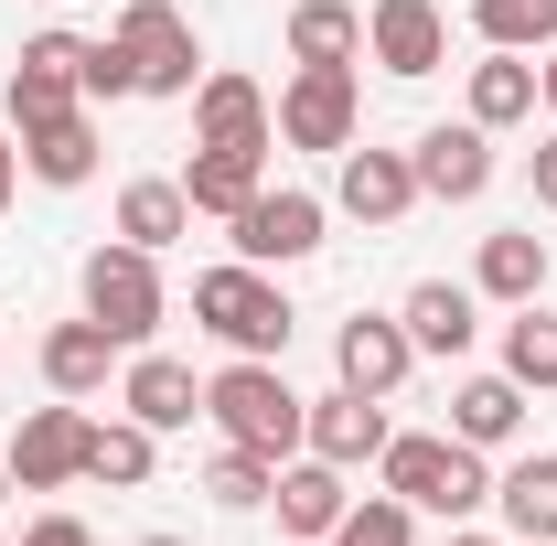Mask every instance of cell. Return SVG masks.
Wrapping results in <instances>:
<instances>
[{
    "instance_id": "cell-1",
    "label": "cell",
    "mask_w": 557,
    "mask_h": 546,
    "mask_svg": "<svg viewBox=\"0 0 557 546\" xmlns=\"http://www.w3.org/2000/svg\"><path fill=\"white\" fill-rule=\"evenodd\" d=\"M205 418L236 439V450H258V461H289V450H300V418H311V397L278 375L269 353H236L225 375H205Z\"/></svg>"
},
{
    "instance_id": "cell-2",
    "label": "cell",
    "mask_w": 557,
    "mask_h": 546,
    "mask_svg": "<svg viewBox=\"0 0 557 546\" xmlns=\"http://www.w3.org/2000/svg\"><path fill=\"white\" fill-rule=\"evenodd\" d=\"M375 472H386V493L408 504V514H483L493 504V472H483V450L472 439H429V429H408V439H386L375 450Z\"/></svg>"
},
{
    "instance_id": "cell-3",
    "label": "cell",
    "mask_w": 557,
    "mask_h": 546,
    "mask_svg": "<svg viewBox=\"0 0 557 546\" xmlns=\"http://www.w3.org/2000/svg\"><path fill=\"white\" fill-rule=\"evenodd\" d=\"M194 322H205L214 343H236V353H289V289H278V269H247V258H225V269L194 278Z\"/></svg>"
},
{
    "instance_id": "cell-4",
    "label": "cell",
    "mask_w": 557,
    "mask_h": 546,
    "mask_svg": "<svg viewBox=\"0 0 557 546\" xmlns=\"http://www.w3.org/2000/svg\"><path fill=\"white\" fill-rule=\"evenodd\" d=\"M119 54H129L139 75V97H194L205 86V54H194V22L172 11V0H129L119 11V33H108Z\"/></svg>"
},
{
    "instance_id": "cell-5",
    "label": "cell",
    "mask_w": 557,
    "mask_h": 546,
    "mask_svg": "<svg viewBox=\"0 0 557 546\" xmlns=\"http://www.w3.org/2000/svg\"><path fill=\"white\" fill-rule=\"evenodd\" d=\"M86 322H108V333L139 353V343L161 333V258L129 247V236H119V247H97V258H86Z\"/></svg>"
},
{
    "instance_id": "cell-6",
    "label": "cell",
    "mask_w": 557,
    "mask_h": 546,
    "mask_svg": "<svg viewBox=\"0 0 557 546\" xmlns=\"http://www.w3.org/2000/svg\"><path fill=\"white\" fill-rule=\"evenodd\" d=\"M354 119H364L354 65H300L278 86V139H289V150H354Z\"/></svg>"
},
{
    "instance_id": "cell-7",
    "label": "cell",
    "mask_w": 557,
    "mask_h": 546,
    "mask_svg": "<svg viewBox=\"0 0 557 546\" xmlns=\"http://www.w3.org/2000/svg\"><path fill=\"white\" fill-rule=\"evenodd\" d=\"M86 33H33L22 44V65H11V86H0V108H11V129H33V119H65V108H86Z\"/></svg>"
},
{
    "instance_id": "cell-8",
    "label": "cell",
    "mask_w": 557,
    "mask_h": 546,
    "mask_svg": "<svg viewBox=\"0 0 557 546\" xmlns=\"http://www.w3.org/2000/svg\"><path fill=\"white\" fill-rule=\"evenodd\" d=\"M86 429H97V418L75 408H33L22 418V429H11V450H0V461H11V482H22V493H65V482H86Z\"/></svg>"
},
{
    "instance_id": "cell-9",
    "label": "cell",
    "mask_w": 557,
    "mask_h": 546,
    "mask_svg": "<svg viewBox=\"0 0 557 546\" xmlns=\"http://www.w3.org/2000/svg\"><path fill=\"white\" fill-rule=\"evenodd\" d=\"M418 194L429 204H483L493 194V129H472V119H440V129H418Z\"/></svg>"
},
{
    "instance_id": "cell-10",
    "label": "cell",
    "mask_w": 557,
    "mask_h": 546,
    "mask_svg": "<svg viewBox=\"0 0 557 546\" xmlns=\"http://www.w3.org/2000/svg\"><path fill=\"white\" fill-rule=\"evenodd\" d=\"M311 247H322V194H289L278 183V194H258V204L236 214V258L247 269H300Z\"/></svg>"
},
{
    "instance_id": "cell-11",
    "label": "cell",
    "mask_w": 557,
    "mask_h": 546,
    "mask_svg": "<svg viewBox=\"0 0 557 546\" xmlns=\"http://www.w3.org/2000/svg\"><path fill=\"white\" fill-rule=\"evenodd\" d=\"M386 439H397V429H386V397H354V386L311 397V418H300V450H311V461H333V472H364Z\"/></svg>"
},
{
    "instance_id": "cell-12",
    "label": "cell",
    "mask_w": 557,
    "mask_h": 546,
    "mask_svg": "<svg viewBox=\"0 0 557 546\" xmlns=\"http://www.w3.org/2000/svg\"><path fill=\"white\" fill-rule=\"evenodd\" d=\"M364 54H375L386 75H440V65H450L440 0H375V11H364Z\"/></svg>"
},
{
    "instance_id": "cell-13",
    "label": "cell",
    "mask_w": 557,
    "mask_h": 546,
    "mask_svg": "<svg viewBox=\"0 0 557 546\" xmlns=\"http://www.w3.org/2000/svg\"><path fill=\"white\" fill-rule=\"evenodd\" d=\"M194 129H205V150H278V108L258 97V75H205Z\"/></svg>"
},
{
    "instance_id": "cell-14",
    "label": "cell",
    "mask_w": 557,
    "mask_h": 546,
    "mask_svg": "<svg viewBox=\"0 0 557 546\" xmlns=\"http://www.w3.org/2000/svg\"><path fill=\"white\" fill-rule=\"evenodd\" d=\"M119 408L161 439V429H194L205 418V386H194V364L183 353H129V375H119Z\"/></svg>"
},
{
    "instance_id": "cell-15",
    "label": "cell",
    "mask_w": 557,
    "mask_h": 546,
    "mask_svg": "<svg viewBox=\"0 0 557 546\" xmlns=\"http://www.w3.org/2000/svg\"><path fill=\"white\" fill-rule=\"evenodd\" d=\"M408 364H418L408 322H375V311H364V322L333 333V375H344L354 397H397V386H408Z\"/></svg>"
},
{
    "instance_id": "cell-16",
    "label": "cell",
    "mask_w": 557,
    "mask_h": 546,
    "mask_svg": "<svg viewBox=\"0 0 557 546\" xmlns=\"http://www.w3.org/2000/svg\"><path fill=\"white\" fill-rule=\"evenodd\" d=\"M397 322H408L418 353H450V364H461V353H472V333H483V289H461V278H418Z\"/></svg>"
},
{
    "instance_id": "cell-17",
    "label": "cell",
    "mask_w": 557,
    "mask_h": 546,
    "mask_svg": "<svg viewBox=\"0 0 557 546\" xmlns=\"http://www.w3.org/2000/svg\"><path fill=\"white\" fill-rule=\"evenodd\" d=\"M269 504H278V536H300V546H322L354 514V493H344L333 461H278V493H269Z\"/></svg>"
},
{
    "instance_id": "cell-18",
    "label": "cell",
    "mask_w": 557,
    "mask_h": 546,
    "mask_svg": "<svg viewBox=\"0 0 557 546\" xmlns=\"http://www.w3.org/2000/svg\"><path fill=\"white\" fill-rule=\"evenodd\" d=\"M22 172H33V183H54V194L97 183V119H86V108H65V119H33V129H22Z\"/></svg>"
},
{
    "instance_id": "cell-19",
    "label": "cell",
    "mask_w": 557,
    "mask_h": 546,
    "mask_svg": "<svg viewBox=\"0 0 557 546\" xmlns=\"http://www.w3.org/2000/svg\"><path fill=\"white\" fill-rule=\"evenodd\" d=\"M344 214H364V225H397V214L418 204V161L408 150H344Z\"/></svg>"
},
{
    "instance_id": "cell-20",
    "label": "cell",
    "mask_w": 557,
    "mask_h": 546,
    "mask_svg": "<svg viewBox=\"0 0 557 546\" xmlns=\"http://www.w3.org/2000/svg\"><path fill=\"white\" fill-rule=\"evenodd\" d=\"M258 194H269V150H194V172H183V204L225 214V225L258 204Z\"/></svg>"
},
{
    "instance_id": "cell-21",
    "label": "cell",
    "mask_w": 557,
    "mask_h": 546,
    "mask_svg": "<svg viewBox=\"0 0 557 546\" xmlns=\"http://www.w3.org/2000/svg\"><path fill=\"white\" fill-rule=\"evenodd\" d=\"M119 353H129V343L108 333V322H54V333H44V386H54V397H97Z\"/></svg>"
},
{
    "instance_id": "cell-22",
    "label": "cell",
    "mask_w": 557,
    "mask_h": 546,
    "mask_svg": "<svg viewBox=\"0 0 557 546\" xmlns=\"http://www.w3.org/2000/svg\"><path fill=\"white\" fill-rule=\"evenodd\" d=\"M472 289H483V300H504V311H525V300L547 289V236H536V225H504V236H483V269H472Z\"/></svg>"
},
{
    "instance_id": "cell-23",
    "label": "cell",
    "mask_w": 557,
    "mask_h": 546,
    "mask_svg": "<svg viewBox=\"0 0 557 546\" xmlns=\"http://www.w3.org/2000/svg\"><path fill=\"white\" fill-rule=\"evenodd\" d=\"M493 514H504L525 546H547L557 536V450H525L515 472H493Z\"/></svg>"
},
{
    "instance_id": "cell-24",
    "label": "cell",
    "mask_w": 557,
    "mask_h": 546,
    "mask_svg": "<svg viewBox=\"0 0 557 546\" xmlns=\"http://www.w3.org/2000/svg\"><path fill=\"white\" fill-rule=\"evenodd\" d=\"M289 65H364V11L354 0H300L289 11Z\"/></svg>"
},
{
    "instance_id": "cell-25",
    "label": "cell",
    "mask_w": 557,
    "mask_h": 546,
    "mask_svg": "<svg viewBox=\"0 0 557 546\" xmlns=\"http://www.w3.org/2000/svg\"><path fill=\"white\" fill-rule=\"evenodd\" d=\"M525 429V386L515 375H472L461 397H450V439H472V450H504Z\"/></svg>"
},
{
    "instance_id": "cell-26",
    "label": "cell",
    "mask_w": 557,
    "mask_h": 546,
    "mask_svg": "<svg viewBox=\"0 0 557 546\" xmlns=\"http://www.w3.org/2000/svg\"><path fill=\"white\" fill-rule=\"evenodd\" d=\"M515 119H536V65L525 54H483L472 65V129H515Z\"/></svg>"
},
{
    "instance_id": "cell-27",
    "label": "cell",
    "mask_w": 557,
    "mask_h": 546,
    "mask_svg": "<svg viewBox=\"0 0 557 546\" xmlns=\"http://www.w3.org/2000/svg\"><path fill=\"white\" fill-rule=\"evenodd\" d=\"M472 33L493 54H547L557 44V0H472Z\"/></svg>"
},
{
    "instance_id": "cell-28",
    "label": "cell",
    "mask_w": 557,
    "mask_h": 546,
    "mask_svg": "<svg viewBox=\"0 0 557 546\" xmlns=\"http://www.w3.org/2000/svg\"><path fill=\"white\" fill-rule=\"evenodd\" d=\"M504 375H515L525 397H547V386H557V311H536V300H525V311L504 322Z\"/></svg>"
},
{
    "instance_id": "cell-29",
    "label": "cell",
    "mask_w": 557,
    "mask_h": 546,
    "mask_svg": "<svg viewBox=\"0 0 557 546\" xmlns=\"http://www.w3.org/2000/svg\"><path fill=\"white\" fill-rule=\"evenodd\" d=\"M183 225H194L183 183H129V194H119V236H129V247H150V258H161Z\"/></svg>"
},
{
    "instance_id": "cell-30",
    "label": "cell",
    "mask_w": 557,
    "mask_h": 546,
    "mask_svg": "<svg viewBox=\"0 0 557 546\" xmlns=\"http://www.w3.org/2000/svg\"><path fill=\"white\" fill-rule=\"evenodd\" d=\"M86 482L139 493V482H150V429H139V418H97V429H86Z\"/></svg>"
},
{
    "instance_id": "cell-31",
    "label": "cell",
    "mask_w": 557,
    "mask_h": 546,
    "mask_svg": "<svg viewBox=\"0 0 557 546\" xmlns=\"http://www.w3.org/2000/svg\"><path fill=\"white\" fill-rule=\"evenodd\" d=\"M205 493L225 504V514H258V504L278 493V461H258V450H236V439H225V450H214V472H205Z\"/></svg>"
},
{
    "instance_id": "cell-32",
    "label": "cell",
    "mask_w": 557,
    "mask_h": 546,
    "mask_svg": "<svg viewBox=\"0 0 557 546\" xmlns=\"http://www.w3.org/2000/svg\"><path fill=\"white\" fill-rule=\"evenodd\" d=\"M322 546H418V514L397 504V493H364V504H354Z\"/></svg>"
},
{
    "instance_id": "cell-33",
    "label": "cell",
    "mask_w": 557,
    "mask_h": 546,
    "mask_svg": "<svg viewBox=\"0 0 557 546\" xmlns=\"http://www.w3.org/2000/svg\"><path fill=\"white\" fill-rule=\"evenodd\" d=\"M75 86H86V108H119V97H139V75H129V54H119V44H86V75H75Z\"/></svg>"
},
{
    "instance_id": "cell-34",
    "label": "cell",
    "mask_w": 557,
    "mask_h": 546,
    "mask_svg": "<svg viewBox=\"0 0 557 546\" xmlns=\"http://www.w3.org/2000/svg\"><path fill=\"white\" fill-rule=\"evenodd\" d=\"M525 183H536V204H547V214H557V129H547V139H536V150H525Z\"/></svg>"
},
{
    "instance_id": "cell-35",
    "label": "cell",
    "mask_w": 557,
    "mask_h": 546,
    "mask_svg": "<svg viewBox=\"0 0 557 546\" xmlns=\"http://www.w3.org/2000/svg\"><path fill=\"white\" fill-rule=\"evenodd\" d=\"M22 546H97V536H86L75 514H33V525H22Z\"/></svg>"
},
{
    "instance_id": "cell-36",
    "label": "cell",
    "mask_w": 557,
    "mask_h": 546,
    "mask_svg": "<svg viewBox=\"0 0 557 546\" xmlns=\"http://www.w3.org/2000/svg\"><path fill=\"white\" fill-rule=\"evenodd\" d=\"M11 183H22V139L0 129V214H11Z\"/></svg>"
},
{
    "instance_id": "cell-37",
    "label": "cell",
    "mask_w": 557,
    "mask_h": 546,
    "mask_svg": "<svg viewBox=\"0 0 557 546\" xmlns=\"http://www.w3.org/2000/svg\"><path fill=\"white\" fill-rule=\"evenodd\" d=\"M536 97H547V119H557V44H547V65H536Z\"/></svg>"
},
{
    "instance_id": "cell-38",
    "label": "cell",
    "mask_w": 557,
    "mask_h": 546,
    "mask_svg": "<svg viewBox=\"0 0 557 546\" xmlns=\"http://www.w3.org/2000/svg\"><path fill=\"white\" fill-rule=\"evenodd\" d=\"M139 546H194V536H139Z\"/></svg>"
},
{
    "instance_id": "cell-39",
    "label": "cell",
    "mask_w": 557,
    "mask_h": 546,
    "mask_svg": "<svg viewBox=\"0 0 557 546\" xmlns=\"http://www.w3.org/2000/svg\"><path fill=\"white\" fill-rule=\"evenodd\" d=\"M450 546H493V536H450Z\"/></svg>"
},
{
    "instance_id": "cell-40",
    "label": "cell",
    "mask_w": 557,
    "mask_h": 546,
    "mask_svg": "<svg viewBox=\"0 0 557 546\" xmlns=\"http://www.w3.org/2000/svg\"><path fill=\"white\" fill-rule=\"evenodd\" d=\"M0 493H11V461H0Z\"/></svg>"
},
{
    "instance_id": "cell-41",
    "label": "cell",
    "mask_w": 557,
    "mask_h": 546,
    "mask_svg": "<svg viewBox=\"0 0 557 546\" xmlns=\"http://www.w3.org/2000/svg\"><path fill=\"white\" fill-rule=\"evenodd\" d=\"M44 11H65V0H44Z\"/></svg>"
},
{
    "instance_id": "cell-42",
    "label": "cell",
    "mask_w": 557,
    "mask_h": 546,
    "mask_svg": "<svg viewBox=\"0 0 557 546\" xmlns=\"http://www.w3.org/2000/svg\"><path fill=\"white\" fill-rule=\"evenodd\" d=\"M0 546H11V536H0Z\"/></svg>"
},
{
    "instance_id": "cell-43",
    "label": "cell",
    "mask_w": 557,
    "mask_h": 546,
    "mask_svg": "<svg viewBox=\"0 0 557 546\" xmlns=\"http://www.w3.org/2000/svg\"><path fill=\"white\" fill-rule=\"evenodd\" d=\"M289 546H300V536H289Z\"/></svg>"
},
{
    "instance_id": "cell-44",
    "label": "cell",
    "mask_w": 557,
    "mask_h": 546,
    "mask_svg": "<svg viewBox=\"0 0 557 546\" xmlns=\"http://www.w3.org/2000/svg\"><path fill=\"white\" fill-rule=\"evenodd\" d=\"M547 546H557V536H547Z\"/></svg>"
}]
</instances>
